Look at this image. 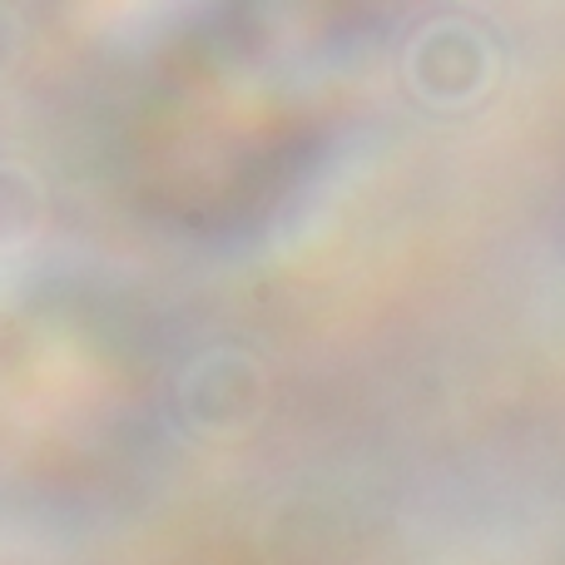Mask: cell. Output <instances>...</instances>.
<instances>
[{"instance_id":"cell-1","label":"cell","mask_w":565,"mask_h":565,"mask_svg":"<svg viewBox=\"0 0 565 565\" xmlns=\"http://www.w3.org/2000/svg\"><path fill=\"white\" fill-rule=\"evenodd\" d=\"M322 105L298 65L258 35L199 40L159 75L139 119V184L164 214L228 224L292 184Z\"/></svg>"}]
</instances>
